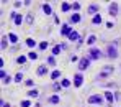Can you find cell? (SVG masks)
Wrapping results in <instances>:
<instances>
[{
  "label": "cell",
  "instance_id": "30",
  "mask_svg": "<svg viewBox=\"0 0 121 107\" xmlns=\"http://www.w3.org/2000/svg\"><path fill=\"white\" fill-rule=\"evenodd\" d=\"M72 8H74L75 12H79V10H80V3H79V2H74V3H72Z\"/></svg>",
  "mask_w": 121,
  "mask_h": 107
},
{
  "label": "cell",
  "instance_id": "1",
  "mask_svg": "<svg viewBox=\"0 0 121 107\" xmlns=\"http://www.w3.org/2000/svg\"><path fill=\"white\" fill-rule=\"evenodd\" d=\"M87 102L88 104H93V106H100L101 102H103V97H101L100 94H93V96H90L87 99Z\"/></svg>",
  "mask_w": 121,
  "mask_h": 107
},
{
  "label": "cell",
  "instance_id": "5",
  "mask_svg": "<svg viewBox=\"0 0 121 107\" xmlns=\"http://www.w3.org/2000/svg\"><path fill=\"white\" fill-rule=\"evenodd\" d=\"M108 13H110L111 17H116V15H118V3H116V2L110 3V7H108Z\"/></svg>",
  "mask_w": 121,
  "mask_h": 107
},
{
  "label": "cell",
  "instance_id": "12",
  "mask_svg": "<svg viewBox=\"0 0 121 107\" xmlns=\"http://www.w3.org/2000/svg\"><path fill=\"white\" fill-rule=\"evenodd\" d=\"M103 96H105V99H106L108 102H115V96H113V92H111V91H105V94H103Z\"/></svg>",
  "mask_w": 121,
  "mask_h": 107
},
{
  "label": "cell",
  "instance_id": "25",
  "mask_svg": "<svg viewBox=\"0 0 121 107\" xmlns=\"http://www.w3.org/2000/svg\"><path fill=\"white\" fill-rule=\"evenodd\" d=\"M17 63H18V64H25V63H26V56H23V54L18 56V58H17Z\"/></svg>",
  "mask_w": 121,
  "mask_h": 107
},
{
  "label": "cell",
  "instance_id": "37",
  "mask_svg": "<svg viewBox=\"0 0 121 107\" xmlns=\"http://www.w3.org/2000/svg\"><path fill=\"white\" fill-rule=\"evenodd\" d=\"M108 76H110L108 73H105V71H101V74L98 76V78H100V79H105V78H108Z\"/></svg>",
  "mask_w": 121,
  "mask_h": 107
},
{
  "label": "cell",
  "instance_id": "15",
  "mask_svg": "<svg viewBox=\"0 0 121 107\" xmlns=\"http://www.w3.org/2000/svg\"><path fill=\"white\" fill-rule=\"evenodd\" d=\"M101 21H103V18H101V15L98 13V15H95V17H93V20H92V23H93V25H100Z\"/></svg>",
  "mask_w": 121,
  "mask_h": 107
},
{
  "label": "cell",
  "instance_id": "23",
  "mask_svg": "<svg viewBox=\"0 0 121 107\" xmlns=\"http://www.w3.org/2000/svg\"><path fill=\"white\" fill-rule=\"evenodd\" d=\"M60 49H62V44H60V46H54V48H52V56L59 54V53H60Z\"/></svg>",
  "mask_w": 121,
  "mask_h": 107
},
{
  "label": "cell",
  "instance_id": "38",
  "mask_svg": "<svg viewBox=\"0 0 121 107\" xmlns=\"http://www.w3.org/2000/svg\"><path fill=\"white\" fill-rule=\"evenodd\" d=\"M2 106H3V107H12L10 104H2Z\"/></svg>",
  "mask_w": 121,
  "mask_h": 107
},
{
  "label": "cell",
  "instance_id": "39",
  "mask_svg": "<svg viewBox=\"0 0 121 107\" xmlns=\"http://www.w3.org/2000/svg\"><path fill=\"white\" fill-rule=\"evenodd\" d=\"M35 107H39V104H36V106H35Z\"/></svg>",
  "mask_w": 121,
  "mask_h": 107
},
{
  "label": "cell",
  "instance_id": "3",
  "mask_svg": "<svg viewBox=\"0 0 121 107\" xmlns=\"http://www.w3.org/2000/svg\"><path fill=\"white\" fill-rule=\"evenodd\" d=\"M106 53H108V58H111V59H116V58H118V49H116L113 44H110V46L106 48Z\"/></svg>",
  "mask_w": 121,
  "mask_h": 107
},
{
  "label": "cell",
  "instance_id": "32",
  "mask_svg": "<svg viewBox=\"0 0 121 107\" xmlns=\"http://www.w3.org/2000/svg\"><path fill=\"white\" fill-rule=\"evenodd\" d=\"M26 23H30V25L33 23V13H28L26 15Z\"/></svg>",
  "mask_w": 121,
  "mask_h": 107
},
{
  "label": "cell",
  "instance_id": "36",
  "mask_svg": "<svg viewBox=\"0 0 121 107\" xmlns=\"http://www.w3.org/2000/svg\"><path fill=\"white\" fill-rule=\"evenodd\" d=\"M5 48H7V38L3 36L2 38V49H5Z\"/></svg>",
  "mask_w": 121,
  "mask_h": 107
},
{
  "label": "cell",
  "instance_id": "2",
  "mask_svg": "<svg viewBox=\"0 0 121 107\" xmlns=\"http://www.w3.org/2000/svg\"><path fill=\"white\" fill-rule=\"evenodd\" d=\"M88 54H90V59H100L101 56H103V53H101L100 49H97V48H90Z\"/></svg>",
  "mask_w": 121,
  "mask_h": 107
},
{
  "label": "cell",
  "instance_id": "11",
  "mask_svg": "<svg viewBox=\"0 0 121 107\" xmlns=\"http://www.w3.org/2000/svg\"><path fill=\"white\" fill-rule=\"evenodd\" d=\"M70 41H80V36H79V31H75V30H72L70 31V35L67 36Z\"/></svg>",
  "mask_w": 121,
  "mask_h": 107
},
{
  "label": "cell",
  "instance_id": "24",
  "mask_svg": "<svg viewBox=\"0 0 121 107\" xmlns=\"http://www.w3.org/2000/svg\"><path fill=\"white\" fill-rule=\"evenodd\" d=\"M23 81V73H17L15 74V83H21Z\"/></svg>",
  "mask_w": 121,
  "mask_h": 107
},
{
  "label": "cell",
  "instance_id": "31",
  "mask_svg": "<svg viewBox=\"0 0 121 107\" xmlns=\"http://www.w3.org/2000/svg\"><path fill=\"white\" fill-rule=\"evenodd\" d=\"M28 58H30V59H38V53H35V51H31V53L28 54Z\"/></svg>",
  "mask_w": 121,
  "mask_h": 107
},
{
  "label": "cell",
  "instance_id": "34",
  "mask_svg": "<svg viewBox=\"0 0 121 107\" xmlns=\"http://www.w3.org/2000/svg\"><path fill=\"white\" fill-rule=\"evenodd\" d=\"M30 106H31V102H30V101H23V102L20 104V107H30Z\"/></svg>",
  "mask_w": 121,
  "mask_h": 107
},
{
  "label": "cell",
  "instance_id": "8",
  "mask_svg": "<svg viewBox=\"0 0 121 107\" xmlns=\"http://www.w3.org/2000/svg\"><path fill=\"white\" fill-rule=\"evenodd\" d=\"M36 74H38L39 78H43V76H46V74H48V66H44V64H41V66H38V69H36Z\"/></svg>",
  "mask_w": 121,
  "mask_h": 107
},
{
  "label": "cell",
  "instance_id": "29",
  "mask_svg": "<svg viewBox=\"0 0 121 107\" xmlns=\"http://www.w3.org/2000/svg\"><path fill=\"white\" fill-rule=\"evenodd\" d=\"M95 40H97V38H95L93 35H92V36H88V40H87V44H90V46H92V44L95 43Z\"/></svg>",
  "mask_w": 121,
  "mask_h": 107
},
{
  "label": "cell",
  "instance_id": "17",
  "mask_svg": "<svg viewBox=\"0 0 121 107\" xmlns=\"http://www.w3.org/2000/svg\"><path fill=\"white\" fill-rule=\"evenodd\" d=\"M38 96H39V92H38L36 89H30V91H28V97H35V99H36Z\"/></svg>",
  "mask_w": 121,
  "mask_h": 107
},
{
  "label": "cell",
  "instance_id": "4",
  "mask_svg": "<svg viewBox=\"0 0 121 107\" xmlns=\"http://www.w3.org/2000/svg\"><path fill=\"white\" fill-rule=\"evenodd\" d=\"M88 66H90V58H82L80 61H79V69L80 71H85Z\"/></svg>",
  "mask_w": 121,
  "mask_h": 107
},
{
  "label": "cell",
  "instance_id": "33",
  "mask_svg": "<svg viewBox=\"0 0 121 107\" xmlns=\"http://www.w3.org/2000/svg\"><path fill=\"white\" fill-rule=\"evenodd\" d=\"M48 46H49V44H48L46 41H41V43H39V49H46Z\"/></svg>",
  "mask_w": 121,
  "mask_h": 107
},
{
  "label": "cell",
  "instance_id": "27",
  "mask_svg": "<svg viewBox=\"0 0 121 107\" xmlns=\"http://www.w3.org/2000/svg\"><path fill=\"white\" fill-rule=\"evenodd\" d=\"M60 86H62V87H69V86H70V81H69V79H62V81H60Z\"/></svg>",
  "mask_w": 121,
  "mask_h": 107
},
{
  "label": "cell",
  "instance_id": "10",
  "mask_svg": "<svg viewBox=\"0 0 121 107\" xmlns=\"http://www.w3.org/2000/svg\"><path fill=\"white\" fill-rule=\"evenodd\" d=\"M98 10H100V7H98V5H95V3H92V5L88 7V13H90V15H93V17H95V15H98Z\"/></svg>",
  "mask_w": 121,
  "mask_h": 107
},
{
  "label": "cell",
  "instance_id": "13",
  "mask_svg": "<svg viewBox=\"0 0 121 107\" xmlns=\"http://www.w3.org/2000/svg\"><path fill=\"white\" fill-rule=\"evenodd\" d=\"M70 8H72L70 3H67V2H62V3H60V10H62V12H69Z\"/></svg>",
  "mask_w": 121,
  "mask_h": 107
},
{
  "label": "cell",
  "instance_id": "16",
  "mask_svg": "<svg viewBox=\"0 0 121 107\" xmlns=\"http://www.w3.org/2000/svg\"><path fill=\"white\" fill-rule=\"evenodd\" d=\"M103 71H105V73H108V74H111V73L115 71V66H111V64H106V66H103Z\"/></svg>",
  "mask_w": 121,
  "mask_h": 107
},
{
  "label": "cell",
  "instance_id": "22",
  "mask_svg": "<svg viewBox=\"0 0 121 107\" xmlns=\"http://www.w3.org/2000/svg\"><path fill=\"white\" fill-rule=\"evenodd\" d=\"M60 76V71H57V69H54L52 73H51V79H57Z\"/></svg>",
  "mask_w": 121,
  "mask_h": 107
},
{
  "label": "cell",
  "instance_id": "20",
  "mask_svg": "<svg viewBox=\"0 0 121 107\" xmlns=\"http://www.w3.org/2000/svg\"><path fill=\"white\" fill-rule=\"evenodd\" d=\"M8 40H10L12 43H17L18 41V36H17L15 33H8Z\"/></svg>",
  "mask_w": 121,
  "mask_h": 107
},
{
  "label": "cell",
  "instance_id": "35",
  "mask_svg": "<svg viewBox=\"0 0 121 107\" xmlns=\"http://www.w3.org/2000/svg\"><path fill=\"white\" fill-rule=\"evenodd\" d=\"M60 87H62L60 84H52V91H54V92H57V91H60Z\"/></svg>",
  "mask_w": 121,
  "mask_h": 107
},
{
  "label": "cell",
  "instance_id": "9",
  "mask_svg": "<svg viewBox=\"0 0 121 107\" xmlns=\"http://www.w3.org/2000/svg\"><path fill=\"white\" fill-rule=\"evenodd\" d=\"M10 18H13L15 25H21V21H23V17H21V15H17L15 12H12V13H10Z\"/></svg>",
  "mask_w": 121,
  "mask_h": 107
},
{
  "label": "cell",
  "instance_id": "7",
  "mask_svg": "<svg viewBox=\"0 0 121 107\" xmlns=\"http://www.w3.org/2000/svg\"><path fill=\"white\" fill-rule=\"evenodd\" d=\"M70 31H72V30H70V25H67V23H65V25H62V26H60V35H62V36H69V35H70Z\"/></svg>",
  "mask_w": 121,
  "mask_h": 107
},
{
  "label": "cell",
  "instance_id": "26",
  "mask_svg": "<svg viewBox=\"0 0 121 107\" xmlns=\"http://www.w3.org/2000/svg\"><path fill=\"white\" fill-rule=\"evenodd\" d=\"M48 64H49V66H56V59H54V56H49V58H48Z\"/></svg>",
  "mask_w": 121,
  "mask_h": 107
},
{
  "label": "cell",
  "instance_id": "28",
  "mask_svg": "<svg viewBox=\"0 0 121 107\" xmlns=\"http://www.w3.org/2000/svg\"><path fill=\"white\" fill-rule=\"evenodd\" d=\"M2 83H3L5 86H7V84H10V83H12V78H10V76H5V78L2 79Z\"/></svg>",
  "mask_w": 121,
  "mask_h": 107
},
{
  "label": "cell",
  "instance_id": "14",
  "mask_svg": "<svg viewBox=\"0 0 121 107\" xmlns=\"http://www.w3.org/2000/svg\"><path fill=\"white\" fill-rule=\"evenodd\" d=\"M43 12H44L46 15H51V13H52V8H51V5H49V3H44V5H43Z\"/></svg>",
  "mask_w": 121,
  "mask_h": 107
},
{
  "label": "cell",
  "instance_id": "21",
  "mask_svg": "<svg viewBox=\"0 0 121 107\" xmlns=\"http://www.w3.org/2000/svg\"><path fill=\"white\" fill-rule=\"evenodd\" d=\"M26 46H30V48H35V46H36V41H35L33 38H28V40H26Z\"/></svg>",
  "mask_w": 121,
  "mask_h": 107
},
{
  "label": "cell",
  "instance_id": "19",
  "mask_svg": "<svg viewBox=\"0 0 121 107\" xmlns=\"http://www.w3.org/2000/svg\"><path fill=\"white\" fill-rule=\"evenodd\" d=\"M79 21H80V15L79 13H74L72 18H70V23H79Z\"/></svg>",
  "mask_w": 121,
  "mask_h": 107
},
{
  "label": "cell",
  "instance_id": "18",
  "mask_svg": "<svg viewBox=\"0 0 121 107\" xmlns=\"http://www.w3.org/2000/svg\"><path fill=\"white\" fill-rule=\"evenodd\" d=\"M49 102H51V104H59V102H60L59 96H56V94H54V96H51V97H49Z\"/></svg>",
  "mask_w": 121,
  "mask_h": 107
},
{
  "label": "cell",
  "instance_id": "6",
  "mask_svg": "<svg viewBox=\"0 0 121 107\" xmlns=\"http://www.w3.org/2000/svg\"><path fill=\"white\" fill-rule=\"evenodd\" d=\"M82 83H83V76H82L80 73H77V74L74 76V86H75V87H80Z\"/></svg>",
  "mask_w": 121,
  "mask_h": 107
}]
</instances>
